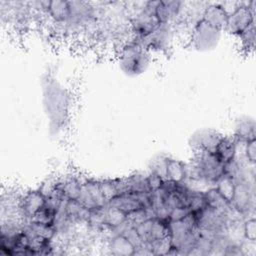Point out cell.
Wrapping results in <instances>:
<instances>
[{"label":"cell","mask_w":256,"mask_h":256,"mask_svg":"<svg viewBox=\"0 0 256 256\" xmlns=\"http://www.w3.org/2000/svg\"><path fill=\"white\" fill-rule=\"evenodd\" d=\"M153 54L134 40L124 43L117 56L119 69L128 77L134 78L144 74L152 64Z\"/></svg>","instance_id":"obj_1"},{"label":"cell","mask_w":256,"mask_h":256,"mask_svg":"<svg viewBox=\"0 0 256 256\" xmlns=\"http://www.w3.org/2000/svg\"><path fill=\"white\" fill-rule=\"evenodd\" d=\"M223 31L213 27L202 18L195 21L190 32V45L199 52H207L215 49L221 38Z\"/></svg>","instance_id":"obj_2"},{"label":"cell","mask_w":256,"mask_h":256,"mask_svg":"<svg viewBox=\"0 0 256 256\" xmlns=\"http://www.w3.org/2000/svg\"><path fill=\"white\" fill-rule=\"evenodd\" d=\"M255 5L256 1L237 5L229 12L226 28L224 32L235 37H240L250 26L255 24Z\"/></svg>","instance_id":"obj_3"},{"label":"cell","mask_w":256,"mask_h":256,"mask_svg":"<svg viewBox=\"0 0 256 256\" xmlns=\"http://www.w3.org/2000/svg\"><path fill=\"white\" fill-rule=\"evenodd\" d=\"M229 11L219 3L208 4L202 11L201 18L213 27L224 32L228 20Z\"/></svg>","instance_id":"obj_4"},{"label":"cell","mask_w":256,"mask_h":256,"mask_svg":"<svg viewBox=\"0 0 256 256\" xmlns=\"http://www.w3.org/2000/svg\"><path fill=\"white\" fill-rule=\"evenodd\" d=\"M43 9L49 15L53 22L57 24L65 25L71 15V3L70 1L53 0L41 2Z\"/></svg>","instance_id":"obj_5"},{"label":"cell","mask_w":256,"mask_h":256,"mask_svg":"<svg viewBox=\"0 0 256 256\" xmlns=\"http://www.w3.org/2000/svg\"><path fill=\"white\" fill-rule=\"evenodd\" d=\"M255 121L253 118L246 117L245 119H241L236 128L234 135L242 140L249 141L255 139Z\"/></svg>","instance_id":"obj_6"},{"label":"cell","mask_w":256,"mask_h":256,"mask_svg":"<svg viewBox=\"0 0 256 256\" xmlns=\"http://www.w3.org/2000/svg\"><path fill=\"white\" fill-rule=\"evenodd\" d=\"M242 47L246 50H254L255 46V24L250 26L240 37H239Z\"/></svg>","instance_id":"obj_7"},{"label":"cell","mask_w":256,"mask_h":256,"mask_svg":"<svg viewBox=\"0 0 256 256\" xmlns=\"http://www.w3.org/2000/svg\"><path fill=\"white\" fill-rule=\"evenodd\" d=\"M243 234L248 242L255 243L256 240V220L255 217H250L243 224Z\"/></svg>","instance_id":"obj_8"},{"label":"cell","mask_w":256,"mask_h":256,"mask_svg":"<svg viewBox=\"0 0 256 256\" xmlns=\"http://www.w3.org/2000/svg\"><path fill=\"white\" fill-rule=\"evenodd\" d=\"M244 154L249 162L255 164L256 160V141L255 139L246 141L244 146Z\"/></svg>","instance_id":"obj_9"}]
</instances>
